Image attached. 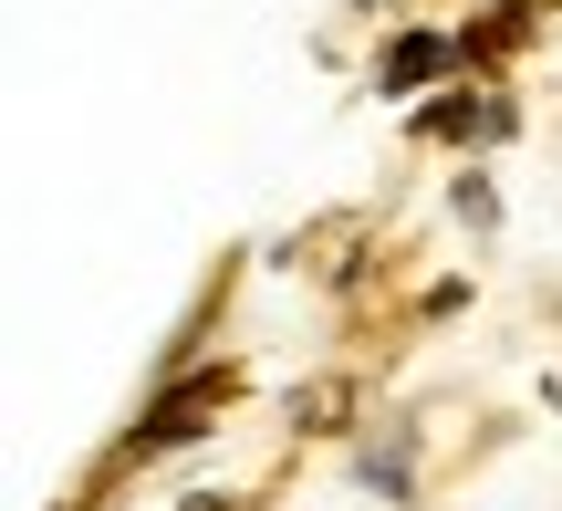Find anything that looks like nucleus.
<instances>
[{"mask_svg":"<svg viewBox=\"0 0 562 511\" xmlns=\"http://www.w3.org/2000/svg\"><path fill=\"white\" fill-rule=\"evenodd\" d=\"M406 480H417V459H406V438H396V449H364V491H406Z\"/></svg>","mask_w":562,"mask_h":511,"instance_id":"obj_2","label":"nucleus"},{"mask_svg":"<svg viewBox=\"0 0 562 511\" xmlns=\"http://www.w3.org/2000/svg\"><path fill=\"white\" fill-rule=\"evenodd\" d=\"M417 74H438V42H396V63H385V84H417Z\"/></svg>","mask_w":562,"mask_h":511,"instance_id":"obj_3","label":"nucleus"},{"mask_svg":"<svg viewBox=\"0 0 562 511\" xmlns=\"http://www.w3.org/2000/svg\"><path fill=\"white\" fill-rule=\"evenodd\" d=\"M220 408H229V376H199V387H178V397L136 429V449H178V438H199V418H220Z\"/></svg>","mask_w":562,"mask_h":511,"instance_id":"obj_1","label":"nucleus"}]
</instances>
